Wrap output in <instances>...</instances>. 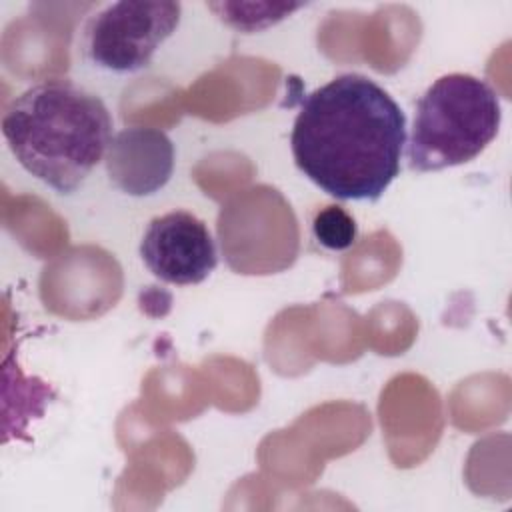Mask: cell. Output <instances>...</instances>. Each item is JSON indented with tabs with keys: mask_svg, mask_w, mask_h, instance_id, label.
<instances>
[{
	"mask_svg": "<svg viewBox=\"0 0 512 512\" xmlns=\"http://www.w3.org/2000/svg\"><path fill=\"white\" fill-rule=\"evenodd\" d=\"M106 104L68 78L38 82L2 116L4 140L18 164L54 192H76L112 142Z\"/></svg>",
	"mask_w": 512,
	"mask_h": 512,
	"instance_id": "7a4b0ae2",
	"label": "cell"
},
{
	"mask_svg": "<svg viewBox=\"0 0 512 512\" xmlns=\"http://www.w3.org/2000/svg\"><path fill=\"white\" fill-rule=\"evenodd\" d=\"M406 116L372 78L340 74L310 92L290 148L298 170L336 200L376 202L400 174Z\"/></svg>",
	"mask_w": 512,
	"mask_h": 512,
	"instance_id": "6da1fadb",
	"label": "cell"
},
{
	"mask_svg": "<svg viewBox=\"0 0 512 512\" xmlns=\"http://www.w3.org/2000/svg\"><path fill=\"white\" fill-rule=\"evenodd\" d=\"M140 258L158 280L176 286L204 282L218 264L216 242L206 222L186 210L150 220L140 242Z\"/></svg>",
	"mask_w": 512,
	"mask_h": 512,
	"instance_id": "5b68a950",
	"label": "cell"
},
{
	"mask_svg": "<svg viewBox=\"0 0 512 512\" xmlns=\"http://www.w3.org/2000/svg\"><path fill=\"white\" fill-rule=\"evenodd\" d=\"M212 12L218 14L222 22L240 30V32H258L268 26L278 24L304 4H228V2H210L206 4Z\"/></svg>",
	"mask_w": 512,
	"mask_h": 512,
	"instance_id": "52a82bcc",
	"label": "cell"
},
{
	"mask_svg": "<svg viewBox=\"0 0 512 512\" xmlns=\"http://www.w3.org/2000/svg\"><path fill=\"white\" fill-rule=\"evenodd\" d=\"M312 234L322 248L330 252H344L356 244L358 226L352 214L342 206L330 204L316 212L312 220Z\"/></svg>",
	"mask_w": 512,
	"mask_h": 512,
	"instance_id": "ba28073f",
	"label": "cell"
},
{
	"mask_svg": "<svg viewBox=\"0 0 512 512\" xmlns=\"http://www.w3.org/2000/svg\"><path fill=\"white\" fill-rule=\"evenodd\" d=\"M180 2H114L84 28L86 58L108 72H136L180 24Z\"/></svg>",
	"mask_w": 512,
	"mask_h": 512,
	"instance_id": "277c9868",
	"label": "cell"
},
{
	"mask_svg": "<svg viewBox=\"0 0 512 512\" xmlns=\"http://www.w3.org/2000/svg\"><path fill=\"white\" fill-rule=\"evenodd\" d=\"M502 106L496 90L464 72L440 76L418 100L408 164L436 172L474 160L496 138Z\"/></svg>",
	"mask_w": 512,
	"mask_h": 512,
	"instance_id": "3957f363",
	"label": "cell"
},
{
	"mask_svg": "<svg viewBox=\"0 0 512 512\" xmlns=\"http://www.w3.org/2000/svg\"><path fill=\"white\" fill-rule=\"evenodd\" d=\"M110 182L130 196L158 192L174 170V144L156 128H128L118 132L106 152Z\"/></svg>",
	"mask_w": 512,
	"mask_h": 512,
	"instance_id": "8992f818",
	"label": "cell"
}]
</instances>
